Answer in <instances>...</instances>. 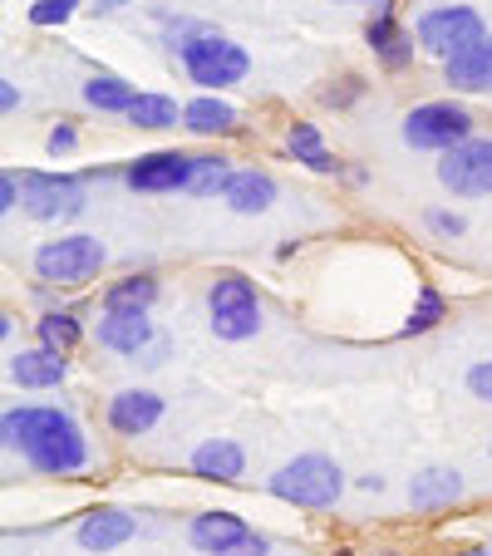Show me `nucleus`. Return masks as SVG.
Listing matches in <instances>:
<instances>
[{"mask_svg": "<svg viewBox=\"0 0 492 556\" xmlns=\"http://www.w3.org/2000/svg\"><path fill=\"white\" fill-rule=\"evenodd\" d=\"M266 552H272V542H266V536H247V542H237V546H231V552H222V556H266Z\"/></svg>", "mask_w": 492, "mask_h": 556, "instance_id": "33", "label": "nucleus"}, {"mask_svg": "<svg viewBox=\"0 0 492 556\" xmlns=\"http://www.w3.org/2000/svg\"><path fill=\"white\" fill-rule=\"evenodd\" d=\"M79 0H35L30 5V25H64L74 15Z\"/></svg>", "mask_w": 492, "mask_h": 556, "instance_id": "29", "label": "nucleus"}, {"mask_svg": "<svg viewBox=\"0 0 492 556\" xmlns=\"http://www.w3.org/2000/svg\"><path fill=\"white\" fill-rule=\"evenodd\" d=\"M157 419H163V400H157L153 389H124V394H114V400H109V424H114L124 439L148 433Z\"/></svg>", "mask_w": 492, "mask_h": 556, "instance_id": "12", "label": "nucleus"}, {"mask_svg": "<svg viewBox=\"0 0 492 556\" xmlns=\"http://www.w3.org/2000/svg\"><path fill=\"white\" fill-rule=\"evenodd\" d=\"M340 488H345V478L325 453H301L272 478V493L295 507H330L340 497Z\"/></svg>", "mask_w": 492, "mask_h": 556, "instance_id": "3", "label": "nucleus"}, {"mask_svg": "<svg viewBox=\"0 0 492 556\" xmlns=\"http://www.w3.org/2000/svg\"><path fill=\"white\" fill-rule=\"evenodd\" d=\"M157 301V281L153 276H128V281L109 286L104 311H148Z\"/></svg>", "mask_w": 492, "mask_h": 556, "instance_id": "24", "label": "nucleus"}, {"mask_svg": "<svg viewBox=\"0 0 492 556\" xmlns=\"http://www.w3.org/2000/svg\"><path fill=\"white\" fill-rule=\"evenodd\" d=\"M429 227L443 231V237H463V227H468V222H463L458 212H429Z\"/></svg>", "mask_w": 492, "mask_h": 556, "instance_id": "31", "label": "nucleus"}, {"mask_svg": "<svg viewBox=\"0 0 492 556\" xmlns=\"http://www.w3.org/2000/svg\"><path fill=\"white\" fill-rule=\"evenodd\" d=\"M472 134V114L463 104H419L404 118V143L408 148H458Z\"/></svg>", "mask_w": 492, "mask_h": 556, "instance_id": "7", "label": "nucleus"}, {"mask_svg": "<svg viewBox=\"0 0 492 556\" xmlns=\"http://www.w3.org/2000/svg\"><path fill=\"white\" fill-rule=\"evenodd\" d=\"M40 345L45 350H60V355H70L74 345H79V320H74L70 311H50L40 320Z\"/></svg>", "mask_w": 492, "mask_h": 556, "instance_id": "27", "label": "nucleus"}, {"mask_svg": "<svg viewBox=\"0 0 492 556\" xmlns=\"http://www.w3.org/2000/svg\"><path fill=\"white\" fill-rule=\"evenodd\" d=\"M192 163H198V157H188V153H148V157H138L134 168H128V182H134L138 192L188 188V182H192Z\"/></svg>", "mask_w": 492, "mask_h": 556, "instance_id": "10", "label": "nucleus"}, {"mask_svg": "<svg viewBox=\"0 0 492 556\" xmlns=\"http://www.w3.org/2000/svg\"><path fill=\"white\" fill-rule=\"evenodd\" d=\"M70 148H74V128L60 124V128L50 134V153H70Z\"/></svg>", "mask_w": 492, "mask_h": 556, "instance_id": "34", "label": "nucleus"}, {"mask_svg": "<svg viewBox=\"0 0 492 556\" xmlns=\"http://www.w3.org/2000/svg\"><path fill=\"white\" fill-rule=\"evenodd\" d=\"M443 311H449V305H443V295L433 291V286H424L419 305H414V315H408V326H404V336H424V330H433L443 320Z\"/></svg>", "mask_w": 492, "mask_h": 556, "instance_id": "28", "label": "nucleus"}, {"mask_svg": "<svg viewBox=\"0 0 492 556\" xmlns=\"http://www.w3.org/2000/svg\"><path fill=\"white\" fill-rule=\"evenodd\" d=\"M85 207V192L74 178H54V173H30L25 178V212L35 222H60Z\"/></svg>", "mask_w": 492, "mask_h": 556, "instance_id": "9", "label": "nucleus"}, {"mask_svg": "<svg viewBox=\"0 0 492 556\" xmlns=\"http://www.w3.org/2000/svg\"><path fill=\"white\" fill-rule=\"evenodd\" d=\"M241 468H247V453L231 439H207L198 453H192V472L198 478H212V483H237Z\"/></svg>", "mask_w": 492, "mask_h": 556, "instance_id": "16", "label": "nucleus"}, {"mask_svg": "<svg viewBox=\"0 0 492 556\" xmlns=\"http://www.w3.org/2000/svg\"><path fill=\"white\" fill-rule=\"evenodd\" d=\"M15 104H21V94H15V85H11V79H0V109L11 114Z\"/></svg>", "mask_w": 492, "mask_h": 556, "instance_id": "35", "label": "nucleus"}, {"mask_svg": "<svg viewBox=\"0 0 492 556\" xmlns=\"http://www.w3.org/2000/svg\"><path fill=\"white\" fill-rule=\"evenodd\" d=\"M439 182L453 198H488L492 192V138H468L449 148L439 163Z\"/></svg>", "mask_w": 492, "mask_h": 556, "instance_id": "8", "label": "nucleus"}, {"mask_svg": "<svg viewBox=\"0 0 492 556\" xmlns=\"http://www.w3.org/2000/svg\"><path fill=\"white\" fill-rule=\"evenodd\" d=\"M482 40H488V25H482V15L468 11V5H439V11L419 15V45L429 54H439L443 64L468 54L472 45H482Z\"/></svg>", "mask_w": 492, "mask_h": 556, "instance_id": "5", "label": "nucleus"}, {"mask_svg": "<svg viewBox=\"0 0 492 556\" xmlns=\"http://www.w3.org/2000/svg\"><path fill=\"white\" fill-rule=\"evenodd\" d=\"M128 124L138 128H178V104L168 94H138V104L128 109Z\"/></svg>", "mask_w": 492, "mask_h": 556, "instance_id": "25", "label": "nucleus"}, {"mask_svg": "<svg viewBox=\"0 0 492 556\" xmlns=\"http://www.w3.org/2000/svg\"><path fill=\"white\" fill-rule=\"evenodd\" d=\"M173 50L182 54V64H188V74H192V85H202V89L237 85V79H247V70H252V60H247V50H241V45H231L227 35H217V30H202V25H192V30L182 35Z\"/></svg>", "mask_w": 492, "mask_h": 556, "instance_id": "2", "label": "nucleus"}, {"mask_svg": "<svg viewBox=\"0 0 492 556\" xmlns=\"http://www.w3.org/2000/svg\"><path fill=\"white\" fill-rule=\"evenodd\" d=\"M85 104L99 109V114H128V109L138 104V94H134V85L118 79V74H94L85 85Z\"/></svg>", "mask_w": 492, "mask_h": 556, "instance_id": "21", "label": "nucleus"}, {"mask_svg": "<svg viewBox=\"0 0 492 556\" xmlns=\"http://www.w3.org/2000/svg\"><path fill=\"white\" fill-rule=\"evenodd\" d=\"M463 556H492V552H463Z\"/></svg>", "mask_w": 492, "mask_h": 556, "instance_id": "37", "label": "nucleus"}, {"mask_svg": "<svg viewBox=\"0 0 492 556\" xmlns=\"http://www.w3.org/2000/svg\"><path fill=\"white\" fill-rule=\"evenodd\" d=\"M35 271L50 286H85L104 271V242L99 237H60L35 252Z\"/></svg>", "mask_w": 492, "mask_h": 556, "instance_id": "6", "label": "nucleus"}, {"mask_svg": "<svg viewBox=\"0 0 492 556\" xmlns=\"http://www.w3.org/2000/svg\"><path fill=\"white\" fill-rule=\"evenodd\" d=\"M11 379L21 389H54L64 379V355L60 350H21L11 355Z\"/></svg>", "mask_w": 492, "mask_h": 556, "instance_id": "17", "label": "nucleus"}, {"mask_svg": "<svg viewBox=\"0 0 492 556\" xmlns=\"http://www.w3.org/2000/svg\"><path fill=\"white\" fill-rule=\"evenodd\" d=\"M0 433L5 448H21L40 472H79L89 463L85 433L60 409H11Z\"/></svg>", "mask_w": 492, "mask_h": 556, "instance_id": "1", "label": "nucleus"}, {"mask_svg": "<svg viewBox=\"0 0 492 556\" xmlns=\"http://www.w3.org/2000/svg\"><path fill=\"white\" fill-rule=\"evenodd\" d=\"M369 45H375V54L384 64H394V70L408 60V40H404V30L394 25V15L389 11H379L375 21H369Z\"/></svg>", "mask_w": 492, "mask_h": 556, "instance_id": "23", "label": "nucleus"}, {"mask_svg": "<svg viewBox=\"0 0 492 556\" xmlns=\"http://www.w3.org/2000/svg\"><path fill=\"white\" fill-rule=\"evenodd\" d=\"M15 207H21V178L5 173V178H0V212H15Z\"/></svg>", "mask_w": 492, "mask_h": 556, "instance_id": "32", "label": "nucleus"}, {"mask_svg": "<svg viewBox=\"0 0 492 556\" xmlns=\"http://www.w3.org/2000/svg\"><path fill=\"white\" fill-rule=\"evenodd\" d=\"M99 345L114 355H143L153 345V320L148 311H104L99 320Z\"/></svg>", "mask_w": 492, "mask_h": 556, "instance_id": "11", "label": "nucleus"}, {"mask_svg": "<svg viewBox=\"0 0 492 556\" xmlns=\"http://www.w3.org/2000/svg\"><path fill=\"white\" fill-rule=\"evenodd\" d=\"M227 182H231V163H227V157H198V163H192L188 192H192V198H212V192H227Z\"/></svg>", "mask_w": 492, "mask_h": 556, "instance_id": "26", "label": "nucleus"}, {"mask_svg": "<svg viewBox=\"0 0 492 556\" xmlns=\"http://www.w3.org/2000/svg\"><path fill=\"white\" fill-rule=\"evenodd\" d=\"M118 5H128V0H99L94 11H104V15H109V11H118Z\"/></svg>", "mask_w": 492, "mask_h": 556, "instance_id": "36", "label": "nucleus"}, {"mask_svg": "<svg viewBox=\"0 0 492 556\" xmlns=\"http://www.w3.org/2000/svg\"><path fill=\"white\" fill-rule=\"evenodd\" d=\"M291 153H295V163H305L315 173H336V157L320 143V128L315 124H291Z\"/></svg>", "mask_w": 492, "mask_h": 556, "instance_id": "22", "label": "nucleus"}, {"mask_svg": "<svg viewBox=\"0 0 492 556\" xmlns=\"http://www.w3.org/2000/svg\"><path fill=\"white\" fill-rule=\"evenodd\" d=\"M192 546L198 552H207V556H222V552H231L237 542H247L252 536V527L241 522L237 513H202V517H192Z\"/></svg>", "mask_w": 492, "mask_h": 556, "instance_id": "13", "label": "nucleus"}, {"mask_svg": "<svg viewBox=\"0 0 492 556\" xmlns=\"http://www.w3.org/2000/svg\"><path fill=\"white\" fill-rule=\"evenodd\" d=\"M222 202H227L231 212H241V217H252V212H266L276 202V178L272 173H256V168H241L231 173L227 192H222Z\"/></svg>", "mask_w": 492, "mask_h": 556, "instance_id": "14", "label": "nucleus"}, {"mask_svg": "<svg viewBox=\"0 0 492 556\" xmlns=\"http://www.w3.org/2000/svg\"><path fill=\"white\" fill-rule=\"evenodd\" d=\"M443 70H449V85L453 89H463V94H488V89H492V35L482 45H472L468 54L449 60Z\"/></svg>", "mask_w": 492, "mask_h": 556, "instance_id": "18", "label": "nucleus"}, {"mask_svg": "<svg viewBox=\"0 0 492 556\" xmlns=\"http://www.w3.org/2000/svg\"><path fill=\"white\" fill-rule=\"evenodd\" d=\"M207 315L217 340H247L262 330V301L247 276H217L207 291Z\"/></svg>", "mask_w": 492, "mask_h": 556, "instance_id": "4", "label": "nucleus"}, {"mask_svg": "<svg viewBox=\"0 0 492 556\" xmlns=\"http://www.w3.org/2000/svg\"><path fill=\"white\" fill-rule=\"evenodd\" d=\"M468 389L478 394L482 404H492V359H482V365L468 369Z\"/></svg>", "mask_w": 492, "mask_h": 556, "instance_id": "30", "label": "nucleus"}, {"mask_svg": "<svg viewBox=\"0 0 492 556\" xmlns=\"http://www.w3.org/2000/svg\"><path fill=\"white\" fill-rule=\"evenodd\" d=\"M463 497V478L453 468H429L408 483V503L419 513H439V507H453Z\"/></svg>", "mask_w": 492, "mask_h": 556, "instance_id": "15", "label": "nucleus"}, {"mask_svg": "<svg viewBox=\"0 0 492 556\" xmlns=\"http://www.w3.org/2000/svg\"><path fill=\"white\" fill-rule=\"evenodd\" d=\"M182 124H188L192 134H227V128H237V109L217 94H202L182 109Z\"/></svg>", "mask_w": 492, "mask_h": 556, "instance_id": "20", "label": "nucleus"}, {"mask_svg": "<svg viewBox=\"0 0 492 556\" xmlns=\"http://www.w3.org/2000/svg\"><path fill=\"white\" fill-rule=\"evenodd\" d=\"M134 532H138L134 517L118 513V507H104V513L85 517V527H79V546H85V552H114V546H124Z\"/></svg>", "mask_w": 492, "mask_h": 556, "instance_id": "19", "label": "nucleus"}]
</instances>
